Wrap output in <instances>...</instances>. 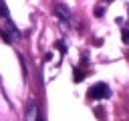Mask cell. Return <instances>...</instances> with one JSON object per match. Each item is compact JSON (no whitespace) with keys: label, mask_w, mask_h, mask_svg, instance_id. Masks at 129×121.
I'll return each mask as SVG.
<instances>
[{"label":"cell","mask_w":129,"mask_h":121,"mask_svg":"<svg viewBox=\"0 0 129 121\" xmlns=\"http://www.w3.org/2000/svg\"><path fill=\"white\" fill-rule=\"evenodd\" d=\"M87 95H89V99H107L111 95V91H109V87L105 83H97V85H93L89 89Z\"/></svg>","instance_id":"cell-1"},{"label":"cell","mask_w":129,"mask_h":121,"mask_svg":"<svg viewBox=\"0 0 129 121\" xmlns=\"http://www.w3.org/2000/svg\"><path fill=\"white\" fill-rule=\"evenodd\" d=\"M0 34H2V38H4L6 42H12V40H16V38L20 36V32L16 30V26H14L10 20H6V24L0 28Z\"/></svg>","instance_id":"cell-2"},{"label":"cell","mask_w":129,"mask_h":121,"mask_svg":"<svg viewBox=\"0 0 129 121\" xmlns=\"http://www.w3.org/2000/svg\"><path fill=\"white\" fill-rule=\"evenodd\" d=\"M24 121H40V117H38V107H36L34 101H28V105H26Z\"/></svg>","instance_id":"cell-3"},{"label":"cell","mask_w":129,"mask_h":121,"mask_svg":"<svg viewBox=\"0 0 129 121\" xmlns=\"http://www.w3.org/2000/svg\"><path fill=\"white\" fill-rule=\"evenodd\" d=\"M54 12H56V16H58L60 20L69 22V18H71V12H69V6H67V4H62V2L54 4Z\"/></svg>","instance_id":"cell-4"},{"label":"cell","mask_w":129,"mask_h":121,"mask_svg":"<svg viewBox=\"0 0 129 121\" xmlns=\"http://www.w3.org/2000/svg\"><path fill=\"white\" fill-rule=\"evenodd\" d=\"M0 12H2V16L8 20V8H6V4H4V2H0Z\"/></svg>","instance_id":"cell-5"},{"label":"cell","mask_w":129,"mask_h":121,"mask_svg":"<svg viewBox=\"0 0 129 121\" xmlns=\"http://www.w3.org/2000/svg\"><path fill=\"white\" fill-rule=\"evenodd\" d=\"M95 14H97V16H103V8H101V6H99V8H95Z\"/></svg>","instance_id":"cell-6"},{"label":"cell","mask_w":129,"mask_h":121,"mask_svg":"<svg viewBox=\"0 0 129 121\" xmlns=\"http://www.w3.org/2000/svg\"><path fill=\"white\" fill-rule=\"evenodd\" d=\"M123 40H129V30H123Z\"/></svg>","instance_id":"cell-7"}]
</instances>
